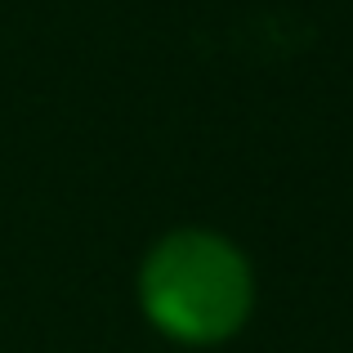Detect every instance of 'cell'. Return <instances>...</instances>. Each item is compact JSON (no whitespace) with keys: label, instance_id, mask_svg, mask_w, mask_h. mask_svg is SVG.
<instances>
[{"label":"cell","instance_id":"1","mask_svg":"<svg viewBox=\"0 0 353 353\" xmlns=\"http://www.w3.org/2000/svg\"><path fill=\"white\" fill-rule=\"evenodd\" d=\"M143 309L165 336L210 345L241 327L250 309L246 259L224 237L174 233L143 264Z\"/></svg>","mask_w":353,"mask_h":353}]
</instances>
